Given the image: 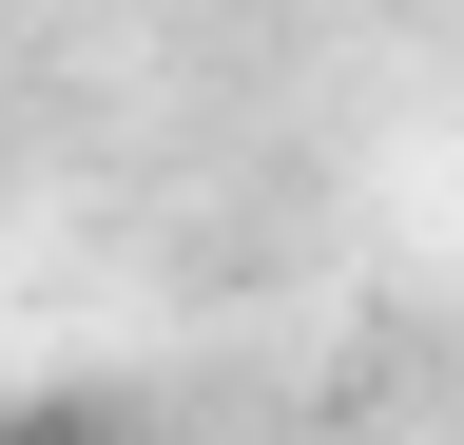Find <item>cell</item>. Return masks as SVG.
<instances>
[{
    "label": "cell",
    "mask_w": 464,
    "mask_h": 445,
    "mask_svg": "<svg viewBox=\"0 0 464 445\" xmlns=\"http://www.w3.org/2000/svg\"><path fill=\"white\" fill-rule=\"evenodd\" d=\"M0 445H155V426L116 407V387H20V407H0Z\"/></svg>",
    "instance_id": "obj_1"
}]
</instances>
